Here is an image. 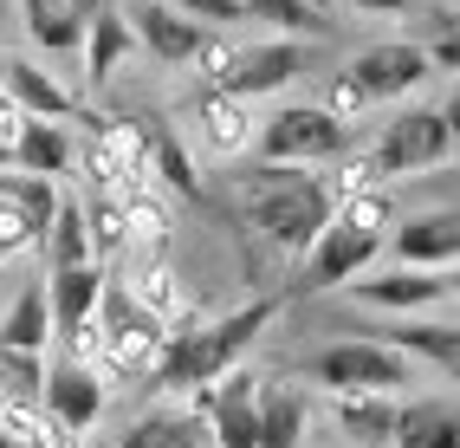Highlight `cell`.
<instances>
[{
	"label": "cell",
	"instance_id": "cell-38",
	"mask_svg": "<svg viewBox=\"0 0 460 448\" xmlns=\"http://www.w3.org/2000/svg\"><path fill=\"white\" fill-rule=\"evenodd\" d=\"M0 409H13V390H7V383H0Z\"/></svg>",
	"mask_w": 460,
	"mask_h": 448
},
{
	"label": "cell",
	"instance_id": "cell-36",
	"mask_svg": "<svg viewBox=\"0 0 460 448\" xmlns=\"http://www.w3.org/2000/svg\"><path fill=\"white\" fill-rule=\"evenodd\" d=\"M428 52V66H435V72H454L460 66V40H435V46H421Z\"/></svg>",
	"mask_w": 460,
	"mask_h": 448
},
{
	"label": "cell",
	"instance_id": "cell-28",
	"mask_svg": "<svg viewBox=\"0 0 460 448\" xmlns=\"http://www.w3.org/2000/svg\"><path fill=\"white\" fill-rule=\"evenodd\" d=\"M0 448H78V435H66L40 403H13L0 409Z\"/></svg>",
	"mask_w": 460,
	"mask_h": 448
},
{
	"label": "cell",
	"instance_id": "cell-44",
	"mask_svg": "<svg viewBox=\"0 0 460 448\" xmlns=\"http://www.w3.org/2000/svg\"><path fill=\"white\" fill-rule=\"evenodd\" d=\"M318 7H324V0H318Z\"/></svg>",
	"mask_w": 460,
	"mask_h": 448
},
{
	"label": "cell",
	"instance_id": "cell-45",
	"mask_svg": "<svg viewBox=\"0 0 460 448\" xmlns=\"http://www.w3.org/2000/svg\"><path fill=\"white\" fill-rule=\"evenodd\" d=\"M383 448H389V442H383Z\"/></svg>",
	"mask_w": 460,
	"mask_h": 448
},
{
	"label": "cell",
	"instance_id": "cell-39",
	"mask_svg": "<svg viewBox=\"0 0 460 448\" xmlns=\"http://www.w3.org/2000/svg\"><path fill=\"white\" fill-rule=\"evenodd\" d=\"M0 169H7V143H0Z\"/></svg>",
	"mask_w": 460,
	"mask_h": 448
},
{
	"label": "cell",
	"instance_id": "cell-16",
	"mask_svg": "<svg viewBox=\"0 0 460 448\" xmlns=\"http://www.w3.org/2000/svg\"><path fill=\"white\" fill-rule=\"evenodd\" d=\"M78 52H84V78H91V92H104V85L117 78V66H124V58L137 52V33H130L124 7L98 0V7H91V20H84V40H78Z\"/></svg>",
	"mask_w": 460,
	"mask_h": 448
},
{
	"label": "cell",
	"instance_id": "cell-9",
	"mask_svg": "<svg viewBox=\"0 0 460 448\" xmlns=\"http://www.w3.org/2000/svg\"><path fill=\"white\" fill-rule=\"evenodd\" d=\"M350 78H357V92L370 98V104H409L428 78H435V66H428V52L415 46V40H383V46H363L350 66H344Z\"/></svg>",
	"mask_w": 460,
	"mask_h": 448
},
{
	"label": "cell",
	"instance_id": "cell-20",
	"mask_svg": "<svg viewBox=\"0 0 460 448\" xmlns=\"http://www.w3.org/2000/svg\"><path fill=\"white\" fill-rule=\"evenodd\" d=\"M389 448H460V409L447 397H421V403H395V429Z\"/></svg>",
	"mask_w": 460,
	"mask_h": 448
},
{
	"label": "cell",
	"instance_id": "cell-42",
	"mask_svg": "<svg viewBox=\"0 0 460 448\" xmlns=\"http://www.w3.org/2000/svg\"><path fill=\"white\" fill-rule=\"evenodd\" d=\"M441 7H447V0H441Z\"/></svg>",
	"mask_w": 460,
	"mask_h": 448
},
{
	"label": "cell",
	"instance_id": "cell-13",
	"mask_svg": "<svg viewBox=\"0 0 460 448\" xmlns=\"http://www.w3.org/2000/svg\"><path fill=\"white\" fill-rule=\"evenodd\" d=\"M395 266H454L460 260V208H421V215H395L383 234Z\"/></svg>",
	"mask_w": 460,
	"mask_h": 448
},
{
	"label": "cell",
	"instance_id": "cell-32",
	"mask_svg": "<svg viewBox=\"0 0 460 448\" xmlns=\"http://www.w3.org/2000/svg\"><path fill=\"white\" fill-rule=\"evenodd\" d=\"M117 286H124V292L137 299L143 312H156L163 325L175 318V273H169L163 260H149V266H137V273H130V280H117Z\"/></svg>",
	"mask_w": 460,
	"mask_h": 448
},
{
	"label": "cell",
	"instance_id": "cell-6",
	"mask_svg": "<svg viewBox=\"0 0 460 448\" xmlns=\"http://www.w3.org/2000/svg\"><path fill=\"white\" fill-rule=\"evenodd\" d=\"M376 254H383V234H370V228H350V221H324L318 228V241L305 247L298 260V292H337V286H350L357 273H370L376 266Z\"/></svg>",
	"mask_w": 460,
	"mask_h": 448
},
{
	"label": "cell",
	"instance_id": "cell-15",
	"mask_svg": "<svg viewBox=\"0 0 460 448\" xmlns=\"http://www.w3.org/2000/svg\"><path fill=\"white\" fill-rule=\"evenodd\" d=\"M130 20V33L149 58H163V66H189V58L201 52V26L195 20H181L169 0H137V7H124Z\"/></svg>",
	"mask_w": 460,
	"mask_h": 448
},
{
	"label": "cell",
	"instance_id": "cell-2",
	"mask_svg": "<svg viewBox=\"0 0 460 448\" xmlns=\"http://www.w3.org/2000/svg\"><path fill=\"white\" fill-rule=\"evenodd\" d=\"M272 312H279V299H253V306H240V312H227V318H208L201 332H163V351H156V364H149V371H156L163 390L195 397V390H208L221 371L240 364V351L266 332Z\"/></svg>",
	"mask_w": 460,
	"mask_h": 448
},
{
	"label": "cell",
	"instance_id": "cell-40",
	"mask_svg": "<svg viewBox=\"0 0 460 448\" xmlns=\"http://www.w3.org/2000/svg\"><path fill=\"white\" fill-rule=\"evenodd\" d=\"M0 189H7V169H0Z\"/></svg>",
	"mask_w": 460,
	"mask_h": 448
},
{
	"label": "cell",
	"instance_id": "cell-14",
	"mask_svg": "<svg viewBox=\"0 0 460 448\" xmlns=\"http://www.w3.org/2000/svg\"><path fill=\"white\" fill-rule=\"evenodd\" d=\"M104 266L84 260V266H58V273H46V325H52V345H72L84 332V318L98 312V292H104Z\"/></svg>",
	"mask_w": 460,
	"mask_h": 448
},
{
	"label": "cell",
	"instance_id": "cell-30",
	"mask_svg": "<svg viewBox=\"0 0 460 448\" xmlns=\"http://www.w3.org/2000/svg\"><path fill=\"white\" fill-rule=\"evenodd\" d=\"M331 409H337V429L357 435L363 448H383L395 429V397H331Z\"/></svg>",
	"mask_w": 460,
	"mask_h": 448
},
{
	"label": "cell",
	"instance_id": "cell-5",
	"mask_svg": "<svg viewBox=\"0 0 460 448\" xmlns=\"http://www.w3.org/2000/svg\"><path fill=\"white\" fill-rule=\"evenodd\" d=\"M370 157H376V169H383V183H395V175L447 169V163H454V117L435 111V104H402V111L376 130Z\"/></svg>",
	"mask_w": 460,
	"mask_h": 448
},
{
	"label": "cell",
	"instance_id": "cell-21",
	"mask_svg": "<svg viewBox=\"0 0 460 448\" xmlns=\"http://www.w3.org/2000/svg\"><path fill=\"white\" fill-rule=\"evenodd\" d=\"M117 208H124V228H130V247H149L163 260V247H169V202H163V189L149 183V175H130L124 189H117Z\"/></svg>",
	"mask_w": 460,
	"mask_h": 448
},
{
	"label": "cell",
	"instance_id": "cell-11",
	"mask_svg": "<svg viewBox=\"0 0 460 448\" xmlns=\"http://www.w3.org/2000/svg\"><path fill=\"white\" fill-rule=\"evenodd\" d=\"M253 137H260L253 98H234V92H201L195 98V143H201V157L240 163V157H253Z\"/></svg>",
	"mask_w": 460,
	"mask_h": 448
},
{
	"label": "cell",
	"instance_id": "cell-29",
	"mask_svg": "<svg viewBox=\"0 0 460 448\" xmlns=\"http://www.w3.org/2000/svg\"><path fill=\"white\" fill-rule=\"evenodd\" d=\"M84 208V234H91V260L98 266H111L117 254H130V228H124V208H117V195L111 189H98L91 202H78Z\"/></svg>",
	"mask_w": 460,
	"mask_h": 448
},
{
	"label": "cell",
	"instance_id": "cell-4",
	"mask_svg": "<svg viewBox=\"0 0 460 448\" xmlns=\"http://www.w3.org/2000/svg\"><path fill=\"white\" fill-rule=\"evenodd\" d=\"M350 124H337L324 104H279L272 117H260L253 137V163H292V169H318L337 149H350Z\"/></svg>",
	"mask_w": 460,
	"mask_h": 448
},
{
	"label": "cell",
	"instance_id": "cell-22",
	"mask_svg": "<svg viewBox=\"0 0 460 448\" xmlns=\"http://www.w3.org/2000/svg\"><path fill=\"white\" fill-rule=\"evenodd\" d=\"M91 7H98V0H20L26 33H33V46H46V52H78Z\"/></svg>",
	"mask_w": 460,
	"mask_h": 448
},
{
	"label": "cell",
	"instance_id": "cell-12",
	"mask_svg": "<svg viewBox=\"0 0 460 448\" xmlns=\"http://www.w3.org/2000/svg\"><path fill=\"white\" fill-rule=\"evenodd\" d=\"M305 72V46L298 40H260V46H240L234 52V66H227V78L214 85V92H234V98H272V92H286V85Z\"/></svg>",
	"mask_w": 460,
	"mask_h": 448
},
{
	"label": "cell",
	"instance_id": "cell-1",
	"mask_svg": "<svg viewBox=\"0 0 460 448\" xmlns=\"http://www.w3.org/2000/svg\"><path fill=\"white\" fill-rule=\"evenodd\" d=\"M247 228L272 254H305L318 241V228L331 221V195L312 169H292V163H253L247 175Z\"/></svg>",
	"mask_w": 460,
	"mask_h": 448
},
{
	"label": "cell",
	"instance_id": "cell-35",
	"mask_svg": "<svg viewBox=\"0 0 460 448\" xmlns=\"http://www.w3.org/2000/svg\"><path fill=\"white\" fill-rule=\"evenodd\" d=\"M337 7H350V13H376V20H395V13H409L415 0H337Z\"/></svg>",
	"mask_w": 460,
	"mask_h": 448
},
{
	"label": "cell",
	"instance_id": "cell-37",
	"mask_svg": "<svg viewBox=\"0 0 460 448\" xmlns=\"http://www.w3.org/2000/svg\"><path fill=\"white\" fill-rule=\"evenodd\" d=\"M20 124H26V111H20L7 92H0V143H13V137H20Z\"/></svg>",
	"mask_w": 460,
	"mask_h": 448
},
{
	"label": "cell",
	"instance_id": "cell-26",
	"mask_svg": "<svg viewBox=\"0 0 460 448\" xmlns=\"http://www.w3.org/2000/svg\"><path fill=\"white\" fill-rule=\"evenodd\" d=\"M40 254H46V273H58V266H84V260H91V234H84V208H78V195H58Z\"/></svg>",
	"mask_w": 460,
	"mask_h": 448
},
{
	"label": "cell",
	"instance_id": "cell-27",
	"mask_svg": "<svg viewBox=\"0 0 460 448\" xmlns=\"http://www.w3.org/2000/svg\"><path fill=\"white\" fill-rule=\"evenodd\" d=\"M240 13L247 20H266L272 33H286V40H324L331 33V7H318V0H240Z\"/></svg>",
	"mask_w": 460,
	"mask_h": 448
},
{
	"label": "cell",
	"instance_id": "cell-10",
	"mask_svg": "<svg viewBox=\"0 0 460 448\" xmlns=\"http://www.w3.org/2000/svg\"><path fill=\"white\" fill-rule=\"evenodd\" d=\"M40 409H46L66 435H84V429L104 416V383H98V364H78V357L58 351L52 364H46V377H40Z\"/></svg>",
	"mask_w": 460,
	"mask_h": 448
},
{
	"label": "cell",
	"instance_id": "cell-25",
	"mask_svg": "<svg viewBox=\"0 0 460 448\" xmlns=\"http://www.w3.org/2000/svg\"><path fill=\"white\" fill-rule=\"evenodd\" d=\"M46 345H52V325H46V286H40V280H26V286L13 292V306L0 312V351H33V357H46Z\"/></svg>",
	"mask_w": 460,
	"mask_h": 448
},
{
	"label": "cell",
	"instance_id": "cell-7",
	"mask_svg": "<svg viewBox=\"0 0 460 448\" xmlns=\"http://www.w3.org/2000/svg\"><path fill=\"white\" fill-rule=\"evenodd\" d=\"M260 377L247 364H234L195 390V416L208 423V448H260Z\"/></svg>",
	"mask_w": 460,
	"mask_h": 448
},
{
	"label": "cell",
	"instance_id": "cell-8",
	"mask_svg": "<svg viewBox=\"0 0 460 448\" xmlns=\"http://www.w3.org/2000/svg\"><path fill=\"white\" fill-rule=\"evenodd\" d=\"M350 306H376V312H428L454 299V266H389V273H357L350 286H337Z\"/></svg>",
	"mask_w": 460,
	"mask_h": 448
},
{
	"label": "cell",
	"instance_id": "cell-19",
	"mask_svg": "<svg viewBox=\"0 0 460 448\" xmlns=\"http://www.w3.org/2000/svg\"><path fill=\"white\" fill-rule=\"evenodd\" d=\"M7 169L13 175H72V130L66 124H46V117H26L20 137L7 143Z\"/></svg>",
	"mask_w": 460,
	"mask_h": 448
},
{
	"label": "cell",
	"instance_id": "cell-23",
	"mask_svg": "<svg viewBox=\"0 0 460 448\" xmlns=\"http://www.w3.org/2000/svg\"><path fill=\"white\" fill-rule=\"evenodd\" d=\"M383 345H395L402 357H428V364H435L441 377H460V332L447 318H402V325H389V332H376Z\"/></svg>",
	"mask_w": 460,
	"mask_h": 448
},
{
	"label": "cell",
	"instance_id": "cell-41",
	"mask_svg": "<svg viewBox=\"0 0 460 448\" xmlns=\"http://www.w3.org/2000/svg\"><path fill=\"white\" fill-rule=\"evenodd\" d=\"M91 448H111V442H91Z\"/></svg>",
	"mask_w": 460,
	"mask_h": 448
},
{
	"label": "cell",
	"instance_id": "cell-24",
	"mask_svg": "<svg viewBox=\"0 0 460 448\" xmlns=\"http://www.w3.org/2000/svg\"><path fill=\"white\" fill-rule=\"evenodd\" d=\"M253 409H260V448H298V442H305V423H312L305 390L260 377V403H253Z\"/></svg>",
	"mask_w": 460,
	"mask_h": 448
},
{
	"label": "cell",
	"instance_id": "cell-17",
	"mask_svg": "<svg viewBox=\"0 0 460 448\" xmlns=\"http://www.w3.org/2000/svg\"><path fill=\"white\" fill-rule=\"evenodd\" d=\"M0 92H7L26 117H46V124H72L78 117V98L52 72H40L33 58H0Z\"/></svg>",
	"mask_w": 460,
	"mask_h": 448
},
{
	"label": "cell",
	"instance_id": "cell-43",
	"mask_svg": "<svg viewBox=\"0 0 460 448\" xmlns=\"http://www.w3.org/2000/svg\"><path fill=\"white\" fill-rule=\"evenodd\" d=\"M0 58H7V52H0Z\"/></svg>",
	"mask_w": 460,
	"mask_h": 448
},
{
	"label": "cell",
	"instance_id": "cell-33",
	"mask_svg": "<svg viewBox=\"0 0 460 448\" xmlns=\"http://www.w3.org/2000/svg\"><path fill=\"white\" fill-rule=\"evenodd\" d=\"M40 377H46V357H33V351H0V383L13 390V403H40Z\"/></svg>",
	"mask_w": 460,
	"mask_h": 448
},
{
	"label": "cell",
	"instance_id": "cell-34",
	"mask_svg": "<svg viewBox=\"0 0 460 448\" xmlns=\"http://www.w3.org/2000/svg\"><path fill=\"white\" fill-rule=\"evenodd\" d=\"M169 7L181 20H195L201 33H234V26L247 20V13H240V0H169Z\"/></svg>",
	"mask_w": 460,
	"mask_h": 448
},
{
	"label": "cell",
	"instance_id": "cell-31",
	"mask_svg": "<svg viewBox=\"0 0 460 448\" xmlns=\"http://www.w3.org/2000/svg\"><path fill=\"white\" fill-rule=\"evenodd\" d=\"M318 183H324L331 208H337V202H350V195H363V189H389V183H383V169H376V157H370V143L337 149V157H331V175H318Z\"/></svg>",
	"mask_w": 460,
	"mask_h": 448
},
{
	"label": "cell",
	"instance_id": "cell-18",
	"mask_svg": "<svg viewBox=\"0 0 460 448\" xmlns=\"http://www.w3.org/2000/svg\"><path fill=\"white\" fill-rule=\"evenodd\" d=\"M137 130H143V175H149L156 189L195 202V195H201V169H195V157H189V143H181L163 117H149V124H137Z\"/></svg>",
	"mask_w": 460,
	"mask_h": 448
},
{
	"label": "cell",
	"instance_id": "cell-3",
	"mask_svg": "<svg viewBox=\"0 0 460 448\" xmlns=\"http://www.w3.org/2000/svg\"><path fill=\"white\" fill-rule=\"evenodd\" d=\"M305 371L331 397H402L415 383V357H402L383 338H344V345H324Z\"/></svg>",
	"mask_w": 460,
	"mask_h": 448
}]
</instances>
